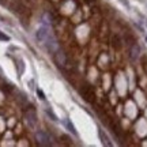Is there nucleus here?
<instances>
[{
    "label": "nucleus",
    "instance_id": "3",
    "mask_svg": "<svg viewBox=\"0 0 147 147\" xmlns=\"http://www.w3.org/2000/svg\"><path fill=\"white\" fill-rule=\"evenodd\" d=\"M49 36H51V32H49V29H48L47 26L40 27V29L37 30V34H36L37 40H38V41H41V42H45V41H47Z\"/></svg>",
    "mask_w": 147,
    "mask_h": 147
},
{
    "label": "nucleus",
    "instance_id": "7",
    "mask_svg": "<svg viewBox=\"0 0 147 147\" xmlns=\"http://www.w3.org/2000/svg\"><path fill=\"white\" fill-rule=\"evenodd\" d=\"M100 138L102 139V143L105 144V146H112V142H109V138L105 135V132L102 131V129H100Z\"/></svg>",
    "mask_w": 147,
    "mask_h": 147
},
{
    "label": "nucleus",
    "instance_id": "14",
    "mask_svg": "<svg viewBox=\"0 0 147 147\" xmlns=\"http://www.w3.org/2000/svg\"><path fill=\"white\" fill-rule=\"evenodd\" d=\"M146 41H147V37H146Z\"/></svg>",
    "mask_w": 147,
    "mask_h": 147
},
{
    "label": "nucleus",
    "instance_id": "6",
    "mask_svg": "<svg viewBox=\"0 0 147 147\" xmlns=\"http://www.w3.org/2000/svg\"><path fill=\"white\" fill-rule=\"evenodd\" d=\"M139 53H140V48L138 47V45H134L131 48V51H129V56H131L132 60H136L139 57Z\"/></svg>",
    "mask_w": 147,
    "mask_h": 147
},
{
    "label": "nucleus",
    "instance_id": "13",
    "mask_svg": "<svg viewBox=\"0 0 147 147\" xmlns=\"http://www.w3.org/2000/svg\"><path fill=\"white\" fill-rule=\"evenodd\" d=\"M120 3H123L125 7H129V4H128V1H127V0H120Z\"/></svg>",
    "mask_w": 147,
    "mask_h": 147
},
{
    "label": "nucleus",
    "instance_id": "2",
    "mask_svg": "<svg viewBox=\"0 0 147 147\" xmlns=\"http://www.w3.org/2000/svg\"><path fill=\"white\" fill-rule=\"evenodd\" d=\"M44 44H45L47 49H48V51H49L51 53H55V52H56V51L59 49V42H57V40H56V38L52 36V34L48 37V40L44 42Z\"/></svg>",
    "mask_w": 147,
    "mask_h": 147
},
{
    "label": "nucleus",
    "instance_id": "9",
    "mask_svg": "<svg viewBox=\"0 0 147 147\" xmlns=\"http://www.w3.org/2000/svg\"><path fill=\"white\" fill-rule=\"evenodd\" d=\"M47 115L49 116V117H51V119H52L53 121H57V120H59V119H57V116L55 115V113H53V112H52L51 109H49V108H47Z\"/></svg>",
    "mask_w": 147,
    "mask_h": 147
},
{
    "label": "nucleus",
    "instance_id": "15",
    "mask_svg": "<svg viewBox=\"0 0 147 147\" xmlns=\"http://www.w3.org/2000/svg\"><path fill=\"white\" fill-rule=\"evenodd\" d=\"M0 3H1V0H0Z\"/></svg>",
    "mask_w": 147,
    "mask_h": 147
},
{
    "label": "nucleus",
    "instance_id": "11",
    "mask_svg": "<svg viewBox=\"0 0 147 147\" xmlns=\"http://www.w3.org/2000/svg\"><path fill=\"white\" fill-rule=\"evenodd\" d=\"M0 40L1 41H10V37L7 36V34H4L3 32H0Z\"/></svg>",
    "mask_w": 147,
    "mask_h": 147
},
{
    "label": "nucleus",
    "instance_id": "1",
    "mask_svg": "<svg viewBox=\"0 0 147 147\" xmlns=\"http://www.w3.org/2000/svg\"><path fill=\"white\" fill-rule=\"evenodd\" d=\"M36 140H37V143H38V144H41V146H52L53 144L51 136H49L45 131L36 132Z\"/></svg>",
    "mask_w": 147,
    "mask_h": 147
},
{
    "label": "nucleus",
    "instance_id": "4",
    "mask_svg": "<svg viewBox=\"0 0 147 147\" xmlns=\"http://www.w3.org/2000/svg\"><path fill=\"white\" fill-rule=\"evenodd\" d=\"M53 55H55V61H56V64H57L59 67H64L67 60H65V55H64L63 51H61V49H57Z\"/></svg>",
    "mask_w": 147,
    "mask_h": 147
},
{
    "label": "nucleus",
    "instance_id": "10",
    "mask_svg": "<svg viewBox=\"0 0 147 147\" xmlns=\"http://www.w3.org/2000/svg\"><path fill=\"white\" fill-rule=\"evenodd\" d=\"M37 95H38V98H40L41 101H45V98H47L45 94H44V91H42L41 89H37Z\"/></svg>",
    "mask_w": 147,
    "mask_h": 147
},
{
    "label": "nucleus",
    "instance_id": "5",
    "mask_svg": "<svg viewBox=\"0 0 147 147\" xmlns=\"http://www.w3.org/2000/svg\"><path fill=\"white\" fill-rule=\"evenodd\" d=\"M26 121H27V124H29L30 127L36 125L37 115H36V112H34V109H30V110H27L26 112Z\"/></svg>",
    "mask_w": 147,
    "mask_h": 147
},
{
    "label": "nucleus",
    "instance_id": "8",
    "mask_svg": "<svg viewBox=\"0 0 147 147\" xmlns=\"http://www.w3.org/2000/svg\"><path fill=\"white\" fill-rule=\"evenodd\" d=\"M65 125H67V128H68V131L69 132H72L74 135H78V132H76V129H75V127L72 125V123H71V120H65Z\"/></svg>",
    "mask_w": 147,
    "mask_h": 147
},
{
    "label": "nucleus",
    "instance_id": "12",
    "mask_svg": "<svg viewBox=\"0 0 147 147\" xmlns=\"http://www.w3.org/2000/svg\"><path fill=\"white\" fill-rule=\"evenodd\" d=\"M42 22H44L45 25H49L52 21H49V16H48V14H44V15H42Z\"/></svg>",
    "mask_w": 147,
    "mask_h": 147
}]
</instances>
